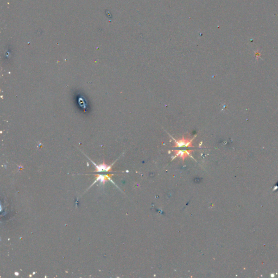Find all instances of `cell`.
Masks as SVG:
<instances>
[{"label": "cell", "mask_w": 278, "mask_h": 278, "mask_svg": "<svg viewBox=\"0 0 278 278\" xmlns=\"http://www.w3.org/2000/svg\"><path fill=\"white\" fill-rule=\"evenodd\" d=\"M15 274L16 275H19V273H15Z\"/></svg>", "instance_id": "obj_4"}, {"label": "cell", "mask_w": 278, "mask_h": 278, "mask_svg": "<svg viewBox=\"0 0 278 278\" xmlns=\"http://www.w3.org/2000/svg\"><path fill=\"white\" fill-rule=\"evenodd\" d=\"M195 137L190 139L189 138L185 139L184 136L180 139L176 140L175 139L171 136V138L174 140V146L173 147H194L192 144V142Z\"/></svg>", "instance_id": "obj_1"}, {"label": "cell", "mask_w": 278, "mask_h": 278, "mask_svg": "<svg viewBox=\"0 0 278 278\" xmlns=\"http://www.w3.org/2000/svg\"><path fill=\"white\" fill-rule=\"evenodd\" d=\"M192 151L193 150H173L175 154L173 158L176 157H180L182 158V160H184L185 158L191 155Z\"/></svg>", "instance_id": "obj_2"}, {"label": "cell", "mask_w": 278, "mask_h": 278, "mask_svg": "<svg viewBox=\"0 0 278 278\" xmlns=\"http://www.w3.org/2000/svg\"><path fill=\"white\" fill-rule=\"evenodd\" d=\"M91 161L93 163L95 166L96 167L97 169V172H102V171H109L110 169H111V168H112V166H107L106 165H105L104 163H103L102 165H97L96 163H93L92 160H91Z\"/></svg>", "instance_id": "obj_3"}]
</instances>
